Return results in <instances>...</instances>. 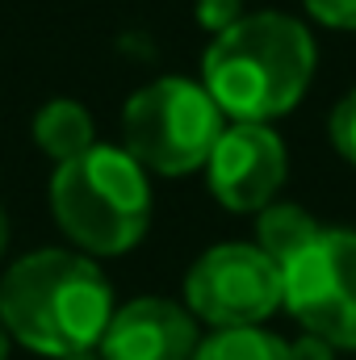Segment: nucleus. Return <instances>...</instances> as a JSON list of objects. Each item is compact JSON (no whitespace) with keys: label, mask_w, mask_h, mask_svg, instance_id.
<instances>
[{"label":"nucleus","mask_w":356,"mask_h":360,"mask_svg":"<svg viewBox=\"0 0 356 360\" xmlns=\"http://www.w3.org/2000/svg\"><path fill=\"white\" fill-rule=\"evenodd\" d=\"M0 319L8 335L51 360L92 352L113 319L109 281L89 256L34 252L0 281Z\"/></svg>","instance_id":"nucleus-1"},{"label":"nucleus","mask_w":356,"mask_h":360,"mask_svg":"<svg viewBox=\"0 0 356 360\" xmlns=\"http://www.w3.org/2000/svg\"><path fill=\"white\" fill-rule=\"evenodd\" d=\"M314 76V38L285 13H252L214 34L201 59V84L235 122H272L289 113Z\"/></svg>","instance_id":"nucleus-2"},{"label":"nucleus","mask_w":356,"mask_h":360,"mask_svg":"<svg viewBox=\"0 0 356 360\" xmlns=\"http://www.w3.org/2000/svg\"><path fill=\"white\" fill-rule=\"evenodd\" d=\"M55 222L92 256L130 252L151 222V184L143 164L126 147L92 143L84 155L68 160L51 176Z\"/></svg>","instance_id":"nucleus-3"},{"label":"nucleus","mask_w":356,"mask_h":360,"mask_svg":"<svg viewBox=\"0 0 356 360\" xmlns=\"http://www.w3.org/2000/svg\"><path fill=\"white\" fill-rule=\"evenodd\" d=\"M227 130V113L214 105L205 84L155 80L139 89L122 109V147L143 164V172L189 176L210 164L214 143Z\"/></svg>","instance_id":"nucleus-4"},{"label":"nucleus","mask_w":356,"mask_h":360,"mask_svg":"<svg viewBox=\"0 0 356 360\" xmlns=\"http://www.w3.org/2000/svg\"><path fill=\"white\" fill-rule=\"evenodd\" d=\"M285 310L306 335L331 348H356V231H319L298 256L281 264Z\"/></svg>","instance_id":"nucleus-5"},{"label":"nucleus","mask_w":356,"mask_h":360,"mask_svg":"<svg viewBox=\"0 0 356 360\" xmlns=\"http://www.w3.org/2000/svg\"><path fill=\"white\" fill-rule=\"evenodd\" d=\"M189 314L227 331V327H260L285 302L281 269L260 248L222 243L210 248L184 276Z\"/></svg>","instance_id":"nucleus-6"},{"label":"nucleus","mask_w":356,"mask_h":360,"mask_svg":"<svg viewBox=\"0 0 356 360\" xmlns=\"http://www.w3.org/2000/svg\"><path fill=\"white\" fill-rule=\"evenodd\" d=\"M285 143L265 122H231L210 151V193L235 214H260L285 184Z\"/></svg>","instance_id":"nucleus-7"},{"label":"nucleus","mask_w":356,"mask_h":360,"mask_svg":"<svg viewBox=\"0 0 356 360\" xmlns=\"http://www.w3.org/2000/svg\"><path fill=\"white\" fill-rule=\"evenodd\" d=\"M193 352H197L193 314L164 297H139L113 310L101 335L105 360H193Z\"/></svg>","instance_id":"nucleus-8"},{"label":"nucleus","mask_w":356,"mask_h":360,"mask_svg":"<svg viewBox=\"0 0 356 360\" xmlns=\"http://www.w3.org/2000/svg\"><path fill=\"white\" fill-rule=\"evenodd\" d=\"M34 143L55 160V164H68L76 155H84L92 147V117L80 101H68V96H55L46 101L38 113H34Z\"/></svg>","instance_id":"nucleus-9"},{"label":"nucleus","mask_w":356,"mask_h":360,"mask_svg":"<svg viewBox=\"0 0 356 360\" xmlns=\"http://www.w3.org/2000/svg\"><path fill=\"white\" fill-rule=\"evenodd\" d=\"M319 231H323V226H319L306 210H298V205H276V201H272V205L260 210V218H256V248L281 269L289 256H298L306 243H314Z\"/></svg>","instance_id":"nucleus-10"},{"label":"nucleus","mask_w":356,"mask_h":360,"mask_svg":"<svg viewBox=\"0 0 356 360\" xmlns=\"http://www.w3.org/2000/svg\"><path fill=\"white\" fill-rule=\"evenodd\" d=\"M193 360H289V344L265 327H227L201 340Z\"/></svg>","instance_id":"nucleus-11"},{"label":"nucleus","mask_w":356,"mask_h":360,"mask_svg":"<svg viewBox=\"0 0 356 360\" xmlns=\"http://www.w3.org/2000/svg\"><path fill=\"white\" fill-rule=\"evenodd\" d=\"M331 143H336V151L356 168V89L331 109Z\"/></svg>","instance_id":"nucleus-12"},{"label":"nucleus","mask_w":356,"mask_h":360,"mask_svg":"<svg viewBox=\"0 0 356 360\" xmlns=\"http://www.w3.org/2000/svg\"><path fill=\"white\" fill-rule=\"evenodd\" d=\"M306 8L331 30H356V0H306Z\"/></svg>","instance_id":"nucleus-13"},{"label":"nucleus","mask_w":356,"mask_h":360,"mask_svg":"<svg viewBox=\"0 0 356 360\" xmlns=\"http://www.w3.org/2000/svg\"><path fill=\"white\" fill-rule=\"evenodd\" d=\"M239 0H197V21L210 30V34H222L239 21Z\"/></svg>","instance_id":"nucleus-14"},{"label":"nucleus","mask_w":356,"mask_h":360,"mask_svg":"<svg viewBox=\"0 0 356 360\" xmlns=\"http://www.w3.org/2000/svg\"><path fill=\"white\" fill-rule=\"evenodd\" d=\"M289 360H336V348L319 335H302L289 344Z\"/></svg>","instance_id":"nucleus-15"},{"label":"nucleus","mask_w":356,"mask_h":360,"mask_svg":"<svg viewBox=\"0 0 356 360\" xmlns=\"http://www.w3.org/2000/svg\"><path fill=\"white\" fill-rule=\"evenodd\" d=\"M0 360H8V327H4V319H0Z\"/></svg>","instance_id":"nucleus-16"},{"label":"nucleus","mask_w":356,"mask_h":360,"mask_svg":"<svg viewBox=\"0 0 356 360\" xmlns=\"http://www.w3.org/2000/svg\"><path fill=\"white\" fill-rule=\"evenodd\" d=\"M4 243H8V222H4V214H0V256H4Z\"/></svg>","instance_id":"nucleus-17"}]
</instances>
